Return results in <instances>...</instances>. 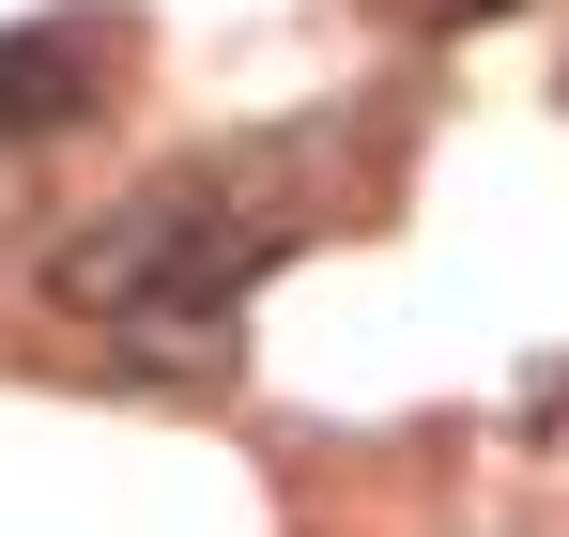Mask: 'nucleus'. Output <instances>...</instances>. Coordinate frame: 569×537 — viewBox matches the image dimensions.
Here are the masks:
<instances>
[{"label":"nucleus","mask_w":569,"mask_h":537,"mask_svg":"<svg viewBox=\"0 0 569 537\" xmlns=\"http://www.w3.org/2000/svg\"><path fill=\"white\" fill-rule=\"evenodd\" d=\"M323 231V139H278V154H200V170L139 184L108 231L62 246V307L93 323H139V338H200L247 307V276Z\"/></svg>","instance_id":"f257e3e1"},{"label":"nucleus","mask_w":569,"mask_h":537,"mask_svg":"<svg viewBox=\"0 0 569 537\" xmlns=\"http://www.w3.org/2000/svg\"><path fill=\"white\" fill-rule=\"evenodd\" d=\"M108 92V16H47V31H0V139H47Z\"/></svg>","instance_id":"f03ea898"},{"label":"nucleus","mask_w":569,"mask_h":537,"mask_svg":"<svg viewBox=\"0 0 569 537\" xmlns=\"http://www.w3.org/2000/svg\"><path fill=\"white\" fill-rule=\"evenodd\" d=\"M400 16H416V31H447V16H492V0H400Z\"/></svg>","instance_id":"7ed1b4c3"}]
</instances>
